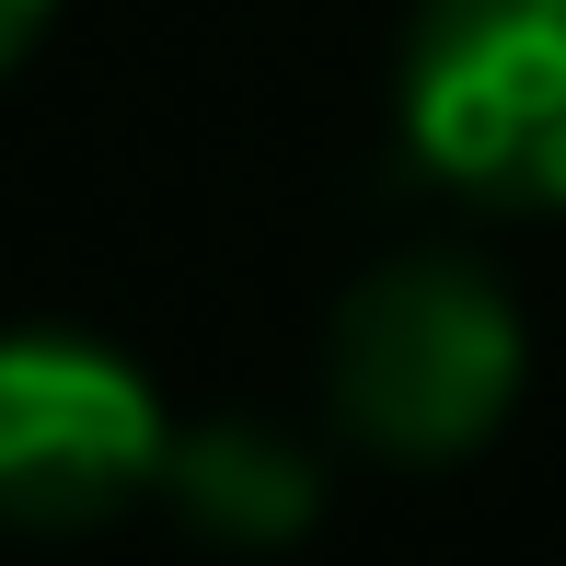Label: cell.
Segmentation results:
<instances>
[{
	"label": "cell",
	"mask_w": 566,
	"mask_h": 566,
	"mask_svg": "<svg viewBox=\"0 0 566 566\" xmlns=\"http://www.w3.org/2000/svg\"><path fill=\"white\" fill-rule=\"evenodd\" d=\"M394 127L428 186L566 220V0H417Z\"/></svg>",
	"instance_id": "2"
},
{
	"label": "cell",
	"mask_w": 566,
	"mask_h": 566,
	"mask_svg": "<svg viewBox=\"0 0 566 566\" xmlns=\"http://www.w3.org/2000/svg\"><path fill=\"white\" fill-rule=\"evenodd\" d=\"M163 497L220 544H301L324 521V462L277 417H197V428H174Z\"/></svg>",
	"instance_id": "4"
},
{
	"label": "cell",
	"mask_w": 566,
	"mask_h": 566,
	"mask_svg": "<svg viewBox=\"0 0 566 566\" xmlns=\"http://www.w3.org/2000/svg\"><path fill=\"white\" fill-rule=\"evenodd\" d=\"M46 23H59V0H0V70H12L23 46L46 35Z\"/></svg>",
	"instance_id": "5"
},
{
	"label": "cell",
	"mask_w": 566,
	"mask_h": 566,
	"mask_svg": "<svg viewBox=\"0 0 566 566\" xmlns=\"http://www.w3.org/2000/svg\"><path fill=\"white\" fill-rule=\"evenodd\" d=\"M532 381L521 301L474 254H394L336 301L324 324V394L336 428L381 462H462L509 428Z\"/></svg>",
	"instance_id": "1"
},
{
	"label": "cell",
	"mask_w": 566,
	"mask_h": 566,
	"mask_svg": "<svg viewBox=\"0 0 566 566\" xmlns=\"http://www.w3.org/2000/svg\"><path fill=\"white\" fill-rule=\"evenodd\" d=\"M174 462V405L105 336L70 324H12L0 336V521H116L163 497Z\"/></svg>",
	"instance_id": "3"
}]
</instances>
